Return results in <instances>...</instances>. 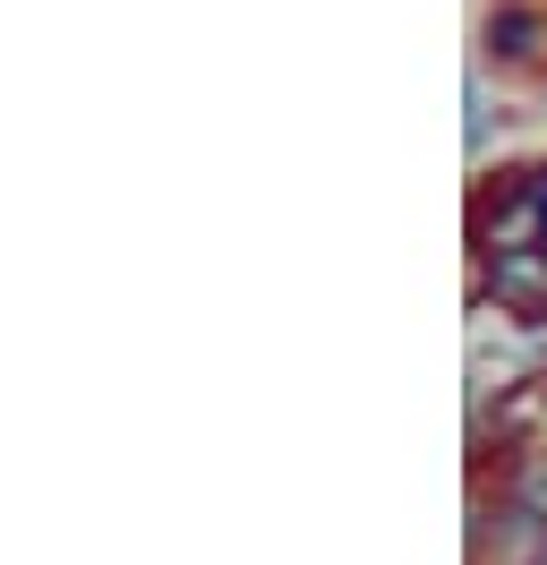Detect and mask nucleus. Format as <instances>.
I'll return each instance as SVG.
<instances>
[{
	"mask_svg": "<svg viewBox=\"0 0 547 565\" xmlns=\"http://www.w3.org/2000/svg\"><path fill=\"white\" fill-rule=\"evenodd\" d=\"M479 275H487V291H496V309H505V318L547 326V248H522V257H487Z\"/></svg>",
	"mask_w": 547,
	"mask_h": 565,
	"instance_id": "4",
	"label": "nucleus"
},
{
	"mask_svg": "<svg viewBox=\"0 0 547 565\" xmlns=\"http://www.w3.org/2000/svg\"><path fill=\"white\" fill-rule=\"evenodd\" d=\"M471 248H479V266L547 248V172H505L496 189H479L471 198Z\"/></svg>",
	"mask_w": 547,
	"mask_h": 565,
	"instance_id": "2",
	"label": "nucleus"
},
{
	"mask_svg": "<svg viewBox=\"0 0 547 565\" xmlns=\"http://www.w3.org/2000/svg\"><path fill=\"white\" fill-rule=\"evenodd\" d=\"M547 565V455H513L496 471V505L479 497V523H471V557L487 565Z\"/></svg>",
	"mask_w": 547,
	"mask_h": 565,
	"instance_id": "1",
	"label": "nucleus"
},
{
	"mask_svg": "<svg viewBox=\"0 0 547 565\" xmlns=\"http://www.w3.org/2000/svg\"><path fill=\"white\" fill-rule=\"evenodd\" d=\"M479 43L496 70H539L547 61V0H496L479 18Z\"/></svg>",
	"mask_w": 547,
	"mask_h": 565,
	"instance_id": "3",
	"label": "nucleus"
}]
</instances>
